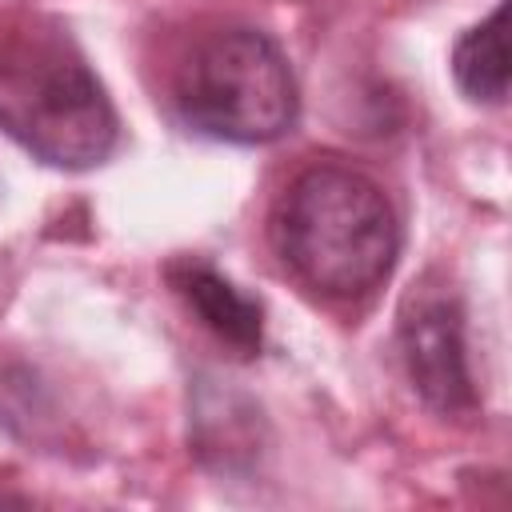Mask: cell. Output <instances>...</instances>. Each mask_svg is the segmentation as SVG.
Listing matches in <instances>:
<instances>
[{
    "label": "cell",
    "mask_w": 512,
    "mask_h": 512,
    "mask_svg": "<svg viewBox=\"0 0 512 512\" xmlns=\"http://www.w3.org/2000/svg\"><path fill=\"white\" fill-rule=\"evenodd\" d=\"M0 132L48 168L84 172L120 140V116L84 52L56 24L0 36Z\"/></svg>",
    "instance_id": "1"
},
{
    "label": "cell",
    "mask_w": 512,
    "mask_h": 512,
    "mask_svg": "<svg viewBox=\"0 0 512 512\" xmlns=\"http://www.w3.org/2000/svg\"><path fill=\"white\" fill-rule=\"evenodd\" d=\"M272 240L284 264L332 300L368 296L400 256V220L384 188L348 164H312L280 196Z\"/></svg>",
    "instance_id": "2"
},
{
    "label": "cell",
    "mask_w": 512,
    "mask_h": 512,
    "mask_svg": "<svg viewBox=\"0 0 512 512\" xmlns=\"http://www.w3.org/2000/svg\"><path fill=\"white\" fill-rule=\"evenodd\" d=\"M172 104L196 136L268 144L292 132L300 116V88L284 48L268 32L236 24L192 44L176 68Z\"/></svg>",
    "instance_id": "3"
},
{
    "label": "cell",
    "mask_w": 512,
    "mask_h": 512,
    "mask_svg": "<svg viewBox=\"0 0 512 512\" xmlns=\"http://www.w3.org/2000/svg\"><path fill=\"white\" fill-rule=\"evenodd\" d=\"M396 344L404 372L416 396L440 416H472L480 396L468 368V336H464V304L448 276H420L396 320Z\"/></svg>",
    "instance_id": "4"
},
{
    "label": "cell",
    "mask_w": 512,
    "mask_h": 512,
    "mask_svg": "<svg viewBox=\"0 0 512 512\" xmlns=\"http://www.w3.org/2000/svg\"><path fill=\"white\" fill-rule=\"evenodd\" d=\"M172 292L188 304V312L200 316V324L228 344L236 356H260L264 348V308L256 296H248L240 284H232L224 272H216L200 256H176L164 268Z\"/></svg>",
    "instance_id": "5"
},
{
    "label": "cell",
    "mask_w": 512,
    "mask_h": 512,
    "mask_svg": "<svg viewBox=\"0 0 512 512\" xmlns=\"http://www.w3.org/2000/svg\"><path fill=\"white\" fill-rule=\"evenodd\" d=\"M188 440H192V452L200 456L204 468L248 472L260 456V444H264V416L244 392L200 380L196 396H192Z\"/></svg>",
    "instance_id": "6"
},
{
    "label": "cell",
    "mask_w": 512,
    "mask_h": 512,
    "mask_svg": "<svg viewBox=\"0 0 512 512\" xmlns=\"http://www.w3.org/2000/svg\"><path fill=\"white\" fill-rule=\"evenodd\" d=\"M508 4L500 0L488 20L468 28L452 48L456 88L472 104H504L508 96Z\"/></svg>",
    "instance_id": "7"
}]
</instances>
